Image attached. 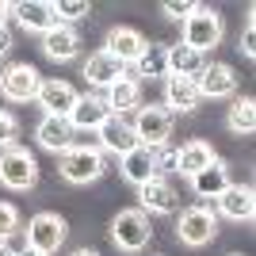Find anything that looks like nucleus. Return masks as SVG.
Instances as JSON below:
<instances>
[{"label":"nucleus","instance_id":"c85d7f7f","mask_svg":"<svg viewBox=\"0 0 256 256\" xmlns=\"http://www.w3.org/2000/svg\"><path fill=\"white\" fill-rule=\"evenodd\" d=\"M195 8H199L195 0H164V4H160V12H164L168 20H192Z\"/></svg>","mask_w":256,"mask_h":256},{"label":"nucleus","instance_id":"2f4dec72","mask_svg":"<svg viewBox=\"0 0 256 256\" xmlns=\"http://www.w3.org/2000/svg\"><path fill=\"white\" fill-rule=\"evenodd\" d=\"M241 54L245 58H256V23H245V34H241Z\"/></svg>","mask_w":256,"mask_h":256},{"label":"nucleus","instance_id":"20e7f679","mask_svg":"<svg viewBox=\"0 0 256 256\" xmlns=\"http://www.w3.org/2000/svg\"><path fill=\"white\" fill-rule=\"evenodd\" d=\"M34 180H38V164L27 150L20 146H8V150L0 153V184L12 188V192H31Z\"/></svg>","mask_w":256,"mask_h":256},{"label":"nucleus","instance_id":"473e14b6","mask_svg":"<svg viewBox=\"0 0 256 256\" xmlns=\"http://www.w3.org/2000/svg\"><path fill=\"white\" fill-rule=\"evenodd\" d=\"M8 50H12V31L4 27V23H0V58H4Z\"/></svg>","mask_w":256,"mask_h":256},{"label":"nucleus","instance_id":"39448f33","mask_svg":"<svg viewBox=\"0 0 256 256\" xmlns=\"http://www.w3.org/2000/svg\"><path fill=\"white\" fill-rule=\"evenodd\" d=\"M218 42H222V16L214 8H203V4H199L192 20H184V46L206 54Z\"/></svg>","mask_w":256,"mask_h":256},{"label":"nucleus","instance_id":"0eeeda50","mask_svg":"<svg viewBox=\"0 0 256 256\" xmlns=\"http://www.w3.org/2000/svg\"><path fill=\"white\" fill-rule=\"evenodd\" d=\"M134 126V138H138V146H150V150H160V146H168V134H172V111L168 107H142L138 118L130 122Z\"/></svg>","mask_w":256,"mask_h":256},{"label":"nucleus","instance_id":"e433bc0d","mask_svg":"<svg viewBox=\"0 0 256 256\" xmlns=\"http://www.w3.org/2000/svg\"><path fill=\"white\" fill-rule=\"evenodd\" d=\"M20 256H42V252H34V248H23V252Z\"/></svg>","mask_w":256,"mask_h":256},{"label":"nucleus","instance_id":"f257e3e1","mask_svg":"<svg viewBox=\"0 0 256 256\" xmlns=\"http://www.w3.org/2000/svg\"><path fill=\"white\" fill-rule=\"evenodd\" d=\"M176 237H180L188 248H203L210 245L214 237H218V214L210 210V206H188V210L180 214V222H176Z\"/></svg>","mask_w":256,"mask_h":256},{"label":"nucleus","instance_id":"4be33fe9","mask_svg":"<svg viewBox=\"0 0 256 256\" xmlns=\"http://www.w3.org/2000/svg\"><path fill=\"white\" fill-rule=\"evenodd\" d=\"M192 188H195L199 199H218V195L230 188V168H226V160H210L203 172H195Z\"/></svg>","mask_w":256,"mask_h":256},{"label":"nucleus","instance_id":"6e6552de","mask_svg":"<svg viewBox=\"0 0 256 256\" xmlns=\"http://www.w3.org/2000/svg\"><path fill=\"white\" fill-rule=\"evenodd\" d=\"M38 84H42V76H38V69L27 62L20 65H8L4 73H0V96L12 100V104H27V100L38 96Z\"/></svg>","mask_w":256,"mask_h":256},{"label":"nucleus","instance_id":"72a5a7b5","mask_svg":"<svg viewBox=\"0 0 256 256\" xmlns=\"http://www.w3.org/2000/svg\"><path fill=\"white\" fill-rule=\"evenodd\" d=\"M8 12H12V4H8V0H0V23H4V16H8Z\"/></svg>","mask_w":256,"mask_h":256},{"label":"nucleus","instance_id":"aec40b11","mask_svg":"<svg viewBox=\"0 0 256 256\" xmlns=\"http://www.w3.org/2000/svg\"><path fill=\"white\" fill-rule=\"evenodd\" d=\"M84 76H88V84H96V88H111L118 76H126V65L118 58H111L107 50H100L84 62Z\"/></svg>","mask_w":256,"mask_h":256},{"label":"nucleus","instance_id":"c9c22d12","mask_svg":"<svg viewBox=\"0 0 256 256\" xmlns=\"http://www.w3.org/2000/svg\"><path fill=\"white\" fill-rule=\"evenodd\" d=\"M73 256H100V252H92V248H76Z\"/></svg>","mask_w":256,"mask_h":256},{"label":"nucleus","instance_id":"a211bd4d","mask_svg":"<svg viewBox=\"0 0 256 256\" xmlns=\"http://www.w3.org/2000/svg\"><path fill=\"white\" fill-rule=\"evenodd\" d=\"M76 46H80V34H76L69 23H58V27H50V31L42 34V54L50 62H69V58H76Z\"/></svg>","mask_w":256,"mask_h":256},{"label":"nucleus","instance_id":"f704fd0d","mask_svg":"<svg viewBox=\"0 0 256 256\" xmlns=\"http://www.w3.org/2000/svg\"><path fill=\"white\" fill-rule=\"evenodd\" d=\"M0 256H20V252H16V248H8L4 241H0Z\"/></svg>","mask_w":256,"mask_h":256},{"label":"nucleus","instance_id":"2eb2a0df","mask_svg":"<svg viewBox=\"0 0 256 256\" xmlns=\"http://www.w3.org/2000/svg\"><path fill=\"white\" fill-rule=\"evenodd\" d=\"M122 180L134 184V188H142L146 180H153L157 176V153L150 150V146H134L130 153H122Z\"/></svg>","mask_w":256,"mask_h":256},{"label":"nucleus","instance_id":"412c9836","mask_svg":"<svg viewBox=\"0 0 256 256\" xmlns=\"http://www.w3.org/2000/svg\"><path fill=\"white\" fill-rule=\"evenodd\" d=\"M111 115L104 96H76V107L69 111V126L73 130H100V122Z\"/></svg>","mask_w":256,"mask_h":256},{"label":"nucleus","instance_id":"1a4fd4ad","mask_svg":"<svg viewBox=\"0 0 256 256\" xmlns=\"http://www.w3.org/2000/svg\"><path fill=\"white\" fill-rule=\"evenodd\" d=\"M195 84H199V96L203 100H222V96H234L237 92V73L230 65L214 62V65H203V73L195 76Z\"/></svg>","mask_w":256,"mask_h":256},{"label":"nucleus","instance_id":"bb28decb","mask_svg":"<svg viewBox=\"0 0 256 256\" xmlns=\"http://www.w3.org/2000/svg\"><path fill=\"white\" fill-rule=\"evenodd\" d=\"M226 126L234 134H252L256 130V100L252 96H241L230 104V115H226Z\"/></svg>","mask_w":256,"mask_h":256},{"label":"nucleus","instance_id":"9b49d317","mask_svg":"<svg viewBox=\"0 0 256 256\" xmlns=\"http://www.w3.org/2000/svg\"><path fill=\"white\" fill-rule=\"evenodd\" d=\"M38 107L46 115H58V118H69V111L76 107V88L65 84V80H42L38 84Z\"/></svg>","mask_w":256,"mask_h":256},{"label":"nucleus","instance_id":"a878e982","mask_svg":"<svg viewBox=\"0 0 256 256\" xmlns=\"http://www.w3.org/2000/svg\"><path fill=\"white\" fill-rule=\"evenodd\" d=\"M138 76H168V46L160 42H146V50L138 54V62H134Z\"/></svg>","mask_w":256,"mask_h":256},{"label":"nucleus","instance_id":"cd10ccee","mask_svg":"<svg viewBox=\"0 0 256 256\" xmlns=\"http://www.w3.org/2000/svg\"><path fill=\"white\" fill-rule=\"evenodd\" d=\"M88 12H92L88 0H58V4H54V16H58V20H84Z\"/></svg>","mask_w":256,"mask_h":256},{"label":"nucleus","instance_id":"b1692460","mask_svg":"<svg viewBox=\"0 0 256 256\" xmlns=\"http://www.w3.org/2000/svg\"><path fill=\"white\" fill-rule=\"evenodd\" d=\"M138 100H142L138 80H134V76H118L115 84L107 88L104 104H107V111H111V115H122V111H130V107H138Z\"/></svg>","mask_w":256,"mask_h":256},{"label":"nucleus","instance_id":"393cba45","mask_svg":"<svg viewBox=\"0 0 256 256\" xmlns=\"http://www.w3.org/2000/svg\"><path fill=\"white\" fill-rule=\"evenodd\" d=\"M203 65H206V58L199 50H192V46H168V76H199L203 73Z\"/></svg>","mask_w":256,"mask_h":256},{"label":"nucleus","instance_id":"f8f14e48","mask_svg":"<svg viewBox=\"0 0 256 256\" xmlns=\"http://www.w3.org/2000/svg\"><path fill=\"white\" fill-rule=\"evenodd\" d=\"M218 210L234 222H252L256 218V195L248 184H230L222 195H218Z\"/></svg>","mask_w":256,"mask_h":256},{"label":"nucleus","instance_id":"ddd939ff","mask_svg":"<svg viewBox=\"0 0 256 256\" xmlns=\"http://www.w3.org/2000/svg\"><path fill=\"white\" fill-rule=\"evenodd\" d=\"M96 134H100V146H104L107 153H118V157H122V153H130L134 146H138V138H134V126H130L122 115H107L104 122H100Z\"/></svg>","mask_w":256,"mask_h":256},{"label":"nucleus","instance_id":"dca6fc26","mask_svg":"<svg viewBox=\"0 0 256 256\" xmlns=\"http://www.w3.org/2000/svg\"><path fill=\"white\" fill-rule=\"evenodd\" d=\"M34 138H38V146L50 150V153L73 150V126H69V118H58V115H42V122H38V130H34Z\"/></svg>","mask_w":256,"mask_h":256},{"label":"nucleus","instance_id":"c756f323","mask_svg":"<svg viewBox=\"0 0 256 256\" xmlns=\"http://www.w3.org/2000/svg\"><path fill=\"white\" fill-rule=\"evenodd\" d=\"M16 230H20V210H16L12 203H0V241L12 237Z\"/></svg>","mask_w":256,"mask_h":256},{"label":"nucleus","instance_id":"5701e85b","mask_svg":"<svg viewBox=\"0 0 256 256\" xmlns=\"http://www.w3.org/2000/svg\"><path fill=\"white\" fill-rule=\"evenodd\" d=\"M210 160H218V153L210 150V142H199V138H195V142H188V146L176 153V172L192 180L195 172H203Z\"/></svg>","mask_w":256,"mask_h":256},{"label":"nucleus","instance_id":"f3484780","mask_svg":"<svg viewBox=\"0 0 256 256\" xmlns=\"http://www.w3.org/2000/svg\"><path fill=\"white\" fill-rule=\"evenodd\" d=\"M199 84H195L192 76H164V107L168 111H195L199 107Z\"/></svg>","mask_w":256,"mask_h":256},{"label":"nucleus","instance_id":"7c9ffc66","mask_svg":"<svg viewBox=\"0 0 256 256\" xmlns=\"http://www.w3.org/2000/svg\"><path fill=\"white\" fill-rule=\"evenodd\" d=\"M16 134H20V126H16V118H12L8 111H0V150H8L12 142H16Z\"/></svg>","mask_w":256,"mask_h":256},{"label":"nucleus","instance_id":"9d476101","mask_svg":"<svg viewBox=\"0 0 256 256\" xmlns=\"http://www.w3.org/2000/svg\"><path fill=\"white\" fill-rule=\"evenodd\" d=\"M138 210L146 214H172L176 210V188H172L164 176H153V180H146L138 188Z\"/></svg>","mask_w":256,"mask_h":256},{"label":"nucleus","instance_id":"4468645a","mask_svg":"<svg viewBox=\"0 0 256 256\" xmlns=\"http://www.w3.org/2000/svg\"><path fill=\"white\" fill-rule=\"evenodd\" d=\"M12 12H16V20H20L23 31L46 34L50 27H58V16H54L50 0H20V4H12Z\"/></svg>","mask_w":256,"mask_h":256},{"label":"nucleus","instance_id":"4c0bfd02","mask_svg":"<svg viewBox=\"0 0 256 256\" xmlns=\"http://www.w3.org/2000/svg\"><path fill=\"white\" fill-rule=\"evenodd\" d=\"M230 256H245V252H230Z\"/></svg>","mask_w":256,"mask_h":256},{"label":"nucleus","instance_id":"6ab92c4d","mask_svg":"<svg viewBox=\"0 0 256 256\" xmlns=\"http://www.w3.org/2000/svg\"><path fill=\"white\" fill-rule=\"evenodd\" d=\"M104 50L126 65V62H138V54L146 50V38H142V31H134V27H111Z\"/></svg>","mask_w":256,"mask_h":256},{"label":"nucleus","instance_id":"f03ea898","mask_svg":"<svg viewBox=\"0 0 256 256\" xmlns=\"http://www.w3.org/2000/svg\"><path fill=\"white\" fill-rule=\"evenodd\" d=\"M111 241H115L122 252H138V248L150 245V214L130 206V210H118L111 218Z\"/></svg>","mask_w":256,"mask_h":256},{"label":"nucleus","instance_id":"423d86ee","mask_svg":"<svg viewBox=\"0 0 256 256\" xmlns=\"http://www.w3.org/2000/svg\"><path fill=\"white\" fill-rule=\"evenodd\" d=\"M104 176V153L92 150V146H73V150L62 153V180L69 184H92Z\"/></svg>","mask_w":256,"mask_h":256},{"label":"nucleus","instance_id":"7ed1b4c3","mask_svg":"<svg viewBox=\"0 0 256 256\" xmlns=\"http://www.w3.org/2000/svg\"><path fill=\"white\" fill-rule=\"evenodd\" d=\"M65 234H69V226H65L62 214L42 210V214H34L31 222H27V248L50 256V252H58V248L65 245Z\"/></svg>","mask_w":256,"mask_h":256}]
</instances>
